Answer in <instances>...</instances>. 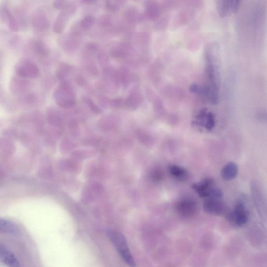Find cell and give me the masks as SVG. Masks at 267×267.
I'll return each mask as SVG.
<instances>
[{
    "instance_id": "obj_14",
    "label": "cell",
    "mask_w": 267,
    "mask_h": 267,
    "mask_svg": "<svg viewBox=\"0 0 267 267\" xmlns=\"http://www.w3.org/2000/svg\"><path fill=\"white\" fill-rule=\"evenodd\" d=\"M0 259L8 267H20L17 258L3 244L0 245Z\"/></svg>"
},
{
    "instance_id": "obj_2",
    "label": "cell",
    "mask_w": 267,
    "mask_h": 267,
    "mask_svg": "<svg viewBox=\"0 0 267 267\" xmlns=\"http://www.w3.org/2000/svg\"><path fill=\"white\" fill-rule=\"evenodd\" d=\"M54 98L56 104L61 108H69L76 104L75 92L68 81L61 83L55 89Z\"/></svg>"
},
{
    "instance_id": "obj_5",
    "label": "cell",
    "mask_w": 267,
    "mask_h": 267,
    "mask_svg": "<svg viewBox=\"0 0 267 267\" xmlns=\"http://www.w3.org/2000/svg\"><path fill=\"white\" fill-rule=\"evenodd\" d=\"M15 71L17 75L29 80L37 79L41 75L40 68L32 61L26 58L17 63Z\"/></svg>"
},
{
    "instance_id": "obj_20",
    "label": "cell",
    "mask_w": 267,
    "mask_h": 267,
    "mask_svg": "<svg viewBox=\"0 0 267 267\" xmlns=\"http://www.w3.org/2000/svg\"><path fill=\"white\" fill-rule=\"evenodd\" d=\"M169 170L170 174L177 180L183 181L187 177V172L186 169L176 165L170 166Z\"/></svg>"
},
{
    "instance_id": "obj_8",
    "label": "cell",
    "mask_w": 267,
    "mask_h": 267,
    "mask_svg": "<svg viewBox=\"0 0 267 267\" xmlns=\"http://www.w3.org/2000/svg\"><path fill=\"white\" fill-rule=\"evenodd\" d=\"M203 209L208 214L214 215L225 214L227 211L222 199L208 198L203 203Z\"/></svg>"
},
{
    "instance_id": "obj_1",
    "label": "cell",
    "mask_w": 267,
    "mask_h": 267,
    "mask_svg": "<svg viewBox=\"0 0 267 267\" xmlns=\"http://www.w3.org/2000/svg\"><path fill=\"white\" fill-rule=\"evenodd\" d=\"M107 234L124 261L130 267H135L136 262L124 235L113 230H108Z\"/></svg>"
},
{
    "instance_id": "obj_17",
    "label": "cell",
    "mask_w": 267,
    "mask_h": 267,
    "mask_svg": "<svg viewBox=\"0 0 267 267\" xmlns=\"http://www.w3.org/2000/svg\"><path fill=\"white\" fill-rule=\"evenodd\" d=\"M214 181L211 178H207L201 181L193 184L192 188L196 191L201 198H205L208 190L213 186Z\"/></svg>"
},
{
    "instance_id": "obj_25",
    "label": "cell",
    "mask_w": 267,
    "mask_h": 267,
    "mask_svg": "<svg viewBox=\"0 0 267 267\" xmlns=\"http://www.w3.org/2000/svg\"><path fill=\"white\" fill-rule=\"evenodd\" d=\"M83 100L92 111L95 113H99L100 111L98 106L94 103L93 99L88 96H85L83 98Z\"/></svg>"
},
{
    "instance_id": "obj_11",
    "label": "cell",
    "mask_w": 267,
    "mask_h": 267,
    "mask_svg": "<svg viewBox=\"0 0 267 267\" xmlns=\"http://www.w3.org/2000/svg\"><path fill=\"white\" fill-rule=\"evenodd\" d=\"M30 48L33 55L40 60H45L50 56L48 47L41 40H33L30 43Z\"/></svg>"
},
{
    "instance_id": "obj_27",
    "label": "cell",
    "mask_w": 267,
    "mask_h": 267,
    "mask_svg": "<svg viewBox=\"0 0 267 267\" xmlns=\"http://www.w3.org/2000/svg\"><path fill=\"white\" fill-rule=\"evenodd\" d=\"M75 81L80 87H84L87 84V81L82 75L78 74L75 76Z\"/></svg>"
},
{
    "instance_id": "obj_21",
    "label": "cell",
    "mask_w": 267,
    "mask_h": 267,
    "mask_svg": "<svg viewBox=\"0 0 267 267\" xmlns=\"http://www.w3.org/2000/svg\"><path fill=\"white\" fill-rule=\"evenodd\" d=\"M0 230L4 233L12 235L19 232L18 227L14 224L5 220L0 221Z\"/></svg>"
},
{
    "instance_id": "obj_9",
    "label": "cell",
    "mask_w": 267,
    "mask_h": 267,
    "mask_svg": "<svg viewBox=\"0 0 267 267\" xmlns=\"http://www.w3.org/2000/svg\"><path fill=\"white\" fill-rule=\"evenodd\" d=\"M176 211L181 217L189 218L193 217L197 211L196 203L191 199H184L177 203Z\"/></svg>"
},
{
    "instance_id": "obj_15",
    "label": "cell",
    "mask_w": 267,
    "mask_h": 267,
    "mask_svg": "<svg viewBox=\"0 0 267 267\" xmlns=\"http://www.w3.org/2000/svg\"><path fill=\"white\" fill-rule=\"evenodd\" d=\"M238 173L237 165L233 162H228L222 169L221 176L225 181H231L235 179Z\"/></svg>"
},
{
    "instance_id": "obj_7",
    "label": "cell",
    "mask_w": 267,
    "mask_h": 267,
    "mask_svg": "<svg viewBox=\"0 0 267 267\" xmlns=\"http://www.w3.org/2000/svg\"><path fill=\"white\" fill-rule=\"evenodd\" d=\"M32 87V83L29 79L16 75L12 77L10 82V90L15 96H21L27 94Z\"/></svg>"
},
{
    "instance_id": "obj_26",
    "label": "cell",
    "mask_w": 267,
    "mask_h": 267,
    "mask_svg": "<svg viewBox=\"0 0 267 267\" xmlns=\"http://www.w3.org/2000/svg\"><path fill=\"white\" fill-rule=\"evenodd\" d=\"M215 118L211 112H208L205 122V128L208 131H211L215 126Z\"/></svg>"
},
{
    "instance_id": "obj_23",
    "label": "cell",
    "mask_w": 267,
    "mask_h": 267,
    "mask_svg": "<svg viewBox=\"0 0 267 267\" xmlns=\"http://www.w3.org/2000/svg\"><path fill=\"white\" fill-rule=\"evenodd\" d=\"M95 23V18L92 15L85 16L79 22L81 28L83 31L91 30Z\"/></svg>"
},
{
    "instance_id": "obj_16",
    "label": "cell",
    "mask_w": 267,
    "mask_h": 267,
    "mask_svg": "<svg viewBox=\"0 0 267 267\" xmlns=\"http://www.w3.org/2000/svg\"><path fill=\"white\" fill-rule=\"evenodd\" d=\"M74 71V68L69 63H60L56 70L57 79L61 82L68 81L67 79Z\"/></svg>"
},
{
    "instance_id": "obj_24",
    "label": "cell",
    "mask_w": 267,
    "mask_h": 267,
    "mask_svg": "<svg viewBox=\"0 0 267 267\" xmlns=\"http://www.w3.org/2000/svg\"><path fill=\"white\" fill-rule=\"evenodd\" d=\"M19 98L22 103L28 105L35 104L38 100L37 96L35 94L31 93L24 94L20 96Z\"/></svg>"
},
{
    "instance_id": "obj_19",
    "label": "cell",
    "mask_w": 267,
    "mask_h": 267,
    "mask_svg": "<svg viewBox=\"0 0 267 267\" xmlns=\"http://www.w3.org/2000/svg\"><path fill=\"white\" fill-rule=\"evenodd\" d=\"M15 17L19 23L20 28H27L28 24V13L23 7H17L15 10Z\"/></svg>"
},
{
    "instance_id": "obj_10",
    "label": "cell",
    "mask_w": 267,
    "mask_h": 267,
    "mask_svg": "<svg viewBox=\"0 0 267 267\" xmlns=\"http://www.w3.org/2000/svg\"><path fill=\"white\" fill-rule=\"evenodd\" d=\"M76 11L65 10L61 11L57 16L53 27L54 33L60 34L65 30L70 19L76 13Z\"/></svg>"
},
{
    "instance_id": "obj_13",
    "label": "cell",
    "mask_w": 267,
    "mask_h": 267,
    "mask_svg": "<svg viewBox=\"0 0 267 267\" xmlns=\"http://www.w3.org/2000/svg\"><path fill=\"white\" fill-rule=\"evenodd\" d=\"M1 17L2 20L8 25L11 31L16 33L19 32L20 30L19 23L15 16L12 14L8 7L5 6L2 8Z\"/></svg>"
},
{
    "instance_id": "obj_22",
    "label": "cell",
    "mask_w": 267,
    "mask_h": 267,
    "mask_svg": "<svg viewBox=\"0 0 267 267\" xmlns=\"http://www.w3.org/2000/svg\"><path fill=\"white\" fill-rule=\"evenodd\" d=\"M53 6L56 9L62 11L77 10V6L73 2L57 0L53 3Z\"/></svg>"
},
{
    "instance_id": "obj_18",
    "label": "cell",
    "mask_w": 267,
    "mask_h": 267,
    "mask_svg": "<svg viewBox=\"0 0 267 267\" xmlns=\"http://www.w3.org/2000/svg\"><path fill=\"white\" fill-rule=\"evenodd\" d=\"M239 6L238 1H223L219 4V12L222 16H226L236 12Z\"/></svg>"
},
{
    "instance_id": "obj_12",
    "label": "cell",
    "mask_w": 267,
    "mask_h": 267,
    "mask_svg": "<svg viewBox=\"0 0 267 267\" xmlns=\"http://www.w3.org/2000/svg\"><path fill=\"white\" fill-rule=\"evenodd\" d=\"M82 59V64L85 72L90 77H97L99 74V71L94 62L93 55L85 51Z\"/></svg>"
},
{
    "instance_id": "obj_4",
    "label": "cell",
    "mask_w": 267,
    "mask_h": 267,
    "mask_svg": "<svg viewBox=\"0 0 267 267\" xmlns=\"http://www.w3.org/2000/svg\"><path fill=\"white\" fill-rule=\"evenodd\" d=\"M225 214L227 220L231 224L237 226L245 225L249 217L244 201L241 199L237 201L232 210H227Z\"/></svg>"
},
{
    "instance_id": "obj_3",
    "label": "cell",
    "mask_w": 267,
    "mask_h": 267,
    "mask_svg": "<svg viewBox=\"0 0 267 267\" xmlns=\"http://www.w3.org/2000/svg\"><path fill=\"white\" fill-rule=\"evenodd\" d=\"M82 35L81 33L70 30L69 33L59 38V45L66 53L74 54L79 49L82 44Z\"/></svg>"
},
{
    "instance_id": "obj_6",
    "label": "cell",
    "mask_w": 267,
    "mask_h": 267,
    "mask_svg": "<svg viewBox=\"0 0 267 267\" xmlns=\"http://www.w3.org/2000/svg\"><path fill=\"white\" fill-rule=\"evenodd\" d=\"M31 23L33 29L39 33L47 32L50 27V20L47 13L42 9H37L33 12Z\"/></svg>"
}]
</instances>
